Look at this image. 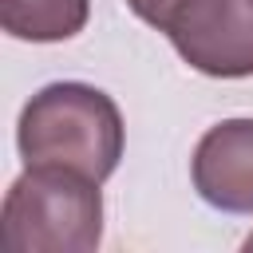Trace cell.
Returning a JSON list of instances; mask_svg holds the SVG:
<instances>
[{"label": "cell", "mask_w": 253, "mask_h": 253, "mask_svg": "<svg viewBox=\"0 0 253 253\" xmlns=\"http://www.w3.org/2000/svg\"><path fill=\"white\" fill-rule=\"evenodd\" d=\"M123 115L115 99L91 83H47L36 91L16 126L28 166H63L107 182L123 158Z\"/></svg>", "instance_id": "cell-1"}, {"label": "cell", "mask_w": 253, "mask_h": 253, "mask_svg": "<svg viewBox=\"0 0 253 253\" xmlns=\"http://www.w3.org/2000/svg\"><path fill=\"white\" fill-rule=\"evenodd\" d=\"M91 0H0V24L16 40L59 43L87 28Z\"/></svg>", "instance_id": "cell-5"}, {"label": "cell", "mask_w": 253, "mask_h": 253, "mask_svg": "<svg viewBox=\"0 0 253 253\" xmlns=\"http://www.w3.org/2000/svg\"><path fill=\"white\" fill-rule=\"evenodd\" d=\"M194 190L221 213H253V119L210 126L190 158Z\"/></svg>", "instance_id": "cell-4"}, {"label": "cell", "mask_w": 253, "mask_h": 253, "mask_svg": "<svg viewBox=\"0 0 253 253\" xmlns=\"http://www.w3.org/2000/svg\"><path fill=\"white\" fill-rule=\"evenodd\" d=\"M103 241L99 182L63 166H28L0 210L8 253H91Z\"/></svg>", "instance_id": "cell-2"}, {"label": "cell", "mask_w": 253, "mask_h": 253, "mask_svg": "<svg viewBox=\"0 0 253 253\" xmlns=\"http://www.w3.org/2000/svg\"><path fill=\"white\" fill-rule=\"evenodd\" d=\"M182 4H186V0H126V8H130L138 20H146L150 28H158V32L170 24V16H174Z\"/></svg>", "instance_id": "cell-6"}, {"label": "cell", "mask_w": 253, "mask_h": 253, "mask_svg": "<svg viewBox=\"0 0 253 253\" xmlns=\"http://www.w3.org/2000/svg\"><path fill=\"white\" fill-rule=\"evenodd\" d=\"M162 32L202 75H253V0H186Z\"/></svg>", "instance_id": "cell-3"}]
</instances>
